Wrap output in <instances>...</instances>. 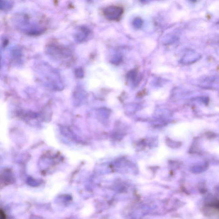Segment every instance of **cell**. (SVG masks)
<instances>
[{
	"mask_svg": "<svg viewBox=\"0 0 219 219\" xmlns=\"http://www.w3.org/2000/svg\"><path fill=\"white\" fill-rule=\"evenodd\" d=\"M123 13V8L118 6H108L103 10L104 17L110 21H119L121 18Z\"/></svg>",
	"mask_w": 219,
	"mask_h": 219,
	"instance_id": "obj_1",
	"label": "cell"
}]
</instances>
